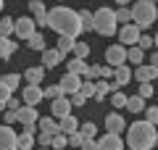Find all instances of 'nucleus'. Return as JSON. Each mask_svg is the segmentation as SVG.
I'll use <instances>...</instances> for the list:
<instances>
[{
    "label": "nucleus",
    "instance_id": "nucleus-37",
    "mask_svg": "<svg viewBox=\"0 0 158 150\" xmlns=\"http://www.w3.org/2000/svg\"><path fill=\"white\" fill-rule=\"evenodd\" d=\"M42 98H50V100H58V98H63V90L58 87V84H50L48 90H42Z\"/></svg>",
    "mask_w": 158,
    "mask_h": 150
},
{
    "label": "nucleus",
    "instance_id": "nucleus-12",
    "mask_svg": "<svg viewBox=\"0 0 158 150\" xmlns=\"http://www.w3.org/2000/svg\"><path fill=\"white\" fill-rule=\"evenodd\" d=\"M58 87L63 90V95H74V92H79V87H82V77L66 71V74L61 77V82H58Z\"/></svg>",
    "mask_w": 158,
    "mask_h": 150
},
{
    "label": "nucleus",
    "instance_id": "nucleus-11",
    "mask_svg": "<svg viewBox=\"0 0 158 150\" xmlns=\"http://www.w3.org/2000/svg\"><path fill=\"white\" fill-rule=\"evenodd\" d=\"M103 124H106V132H113V134H124L127 129V119L121 116V113H108L106 119H103Z\"/></svg>",
    "mask_w": 158,
    "mask_h": 150
},
{
    "label": "nucleus",
    "instance_id": "nucleus-40",
    "mask_svg": "<svg viewBox=\"0 0 158 150\" xmlns=\"http://www.w3.org/2000/svg\"><path fill=\"white\" fill-rule=\"evenodd\" d=\"M145 121H150V124H156L158 127V106H150V108H145Z\"/></svg>",
    "mask_w": 158,
    "mask_h": 150
},
{
    "label": "nucleus",
    "instance_id": "nucleus-36",
    "mask_svg": "<svg viewBox=\"0 0 158 150\" xmlns=\"http://www.w3.org/2000/svg\"><path fill=\"white\" fill-rule=\"evenodd\" d=\"M34 137H37V134H29L27 129H24V132L19 134V148H29V150H32L34 148Z\"/></svg>",
    "mask_w": 158,
    "mask_h": 150
},
{
    "label": "nucleus",
    "instance_id": "nucleus-20",
    "mask_svg": "<svg viewBox=\"0 0 158 150\" xmlns=\"http://www.w3.org/2000/svg\"><path fill=\"white\" fill-rule=\"evenodd\" d=\"M16 40H11V37H0V58H3V61H8V58L13 56V53H16Z\"/></svg>",
    "mask_w": 158,
    "mask_h": 150
},
{
    "label": "nucleus",
    "instance_id": "nucleus-48",
    "mask_svg": "<svg viewBox=\"0 0 158 150\" xmlns=\"http://www.w3.org/2000/svg\"><path fill=\"white\" fill-rule=\"evenodd\" d=\"M11 95H13V92H11V90L6 87V84H0V103H6V100L11 98Z\"/></svg>",
    "mask_w": 158,
    "mask_h": 150
},
{
    "label": "nucleus",
    "instance_id": "nucleus-46",
    "mask_svg": "<svg viewBox=\"0 0 158 150\" xmlns=\"http://www.w3.org/2000/svg\"><path fill=\"white\" fill-rule=\"evenodd\" d=\"M21 106H24V103H21V100H19V98H13V95H11V98L6 100V108H8V111H19V108H21Z\"/></svg>",
    "mask_w": 158,
    "mask_h": 150
},
{
    "label": "nucleus",
    "instance_id": "nucleus-44",
    "mask_svg": "<svg viewBox=\"0 0 158 150\" xmlns=\"http://www.w3.org/2000/svg\"><path fill=\"white\" fill-rule=\"evenodd\" d=\"M137 48L150 50V48H153V37H150V34H140V40H137Z\"/></svg>",
    "mask_w": 158,
    "mask_h": 150
},
{
    "label": "nucleus",
    "instance_id": "nucleus-47",
    "mask_svg": "<svg viewBox=\"0 0 158 150\" xmlns=\"http://www.w3.org/2000/svg\"><path fill=\"white\" fill-rule=\"evenodd\" d=\"M79 150H98V140H85Z\"/></svg>",
    "mask_w": 158,
    "mask_h": 150
},
{
    "label": "nucleus",
    "instance_id": "nucleus-32",
    "mask_svg": "<svg viewBox=\"0 0 158 150\" xmlns=\"http://www.w3.org/2000/svg\"><path fill=\"white\" fill-rule=\"evenodd\" d=\"M79 132L85 134L87 140H95V137H98V127H95V121H85V124H79Z\"/></svg>",
    "mask_w": 158,
    "mask_h": 150
},
{
    "label": "nucleus",
    "instance_id": "nucleus-25",
    "mask_svg": "<svg viewBox=\"0 0 158 150\" xmlns=\"http://www.w3.org/2000/svg\"><path fill=\"white\" fill-rule=\"evenodd\" d=\"M127 111L129 113H142L145 111V98H140V95H132V98H127Z\"/></svg>",
    "mask_w": 158,
    "mask_h": 150
},
{
    "label": "nucleus",
    "instance_id": "nucleus-16",
    "mask_svg": "<svg viewBox=\"0 0 158 150\" xmlns=\"http://www.w3.org/2000/svg\"><path fill=\"white\" fill-rule=\"evenodd\" d=\"M40 61H42V69H56V66H61L63 53H58L56 48H45L42 56H40Z\"/></svg>",
    "mask_w": 158,
    "mask_h": 150
},
{
    "label": "nucleus",
    "instance_id": "nucleus-56",
    "mask_svg": "<svg viewBox=\"0 0 158 150\" xmlns=\"http://www.w3.org/2000/svg\"><path fill=\"white\" fill-rule=\"evenodd\" d=\"M63 3H69V0H58V6H63Z\"/></svg>",
    "mask_w": 158,
    "mask_h": 150
},
{
    "label": "nucleus",
    "instance_id": "nucleus-28",
    "mask_svg": "<svg viewBox=\"0 0 158 150\" xmlns=\"http://www.w3.org/2000/svg\"><path fill=\"white\" fill-rule=\"evenodd\" d=\"M0 84H6V87L11 90V92H16V90L21 87V77H19V74H3Z\"/></svg>",
    "mask_w": 158,
    "mask_h": 150
},
{
    "label": "nucleus",
    "instance_id": "nucleus-41",
    "mask_svg": "<svg viewBox=\"0 0 158 150\" xmlns=\"http://www.w3.org/2000/svg\"><path fill=\"white\" fill-rule=\"evenodd\" d=\"M137 95H140V98H153V82H142L140 84V92H137Z\"/></svg>",
    "mask_w": 158,
    "mask_h": 150
},
{
    "label": "nucleus",
    "instance_id": "nucleus-51",
    "mask_svg": "<svg viewBox=\"0 0 158 150\" xmlns=\"http://www.w3.org/2000/svg\"><path fill=\"white\" fill-rule=\"evenodd\" d=\"M6 124H8V127L16 124V111H6Z\"/></svg>",
    "mask_w": 158,
    "mask_h": 150
},
{
    "label": "nucleus",
    "instance_id": "nucleus-10",
    "mask_svg": "<svg viewBox=\"0 0 158 150\" xmlns=\"http://www.w3.org/2000/svg\"><path fill=\"white\" fill-rule=\"evenodd\" d=\"M19 148V134L8 124H0V150H16Z\"/></svg>",
    "mask_w": 158,
    "mask_h": 150
},
{
    "label": "nucleus",
    "instance_id": "nucleus-54",
    "mask_svg": "<svg viewBox=\"0 0 158 150\" xmlns=\"http://www.w3.org/2000/svg\"><path fill=\"white\" fill-rule=\"evenodd\" d=\"M153 45H156V50H158V32H156V37H153Z\"/></svg>",
    "mask_w": 158,
    "mask_h": 150
},
{
    "label": "nucleus",
    "instance_id": "nucleus-39",
    "mask_svg": "<svg viewBox=\"0 0 158 150\" xmlns=\"http://www.w3.org/2000/svg\"><path fill=\"white\" fill-rule=\"evenodd\" d=\"M111 106H113V108H124V106H127V95L121 92V90L111 95Z\"/></svg>",
    "mask_w": 158,
    "mask_h": 150
},
{
    "label": "nucleus",
    "instance_id": "nucleus-17",
    "mask_svg": "<svg viewBox=\"0 0 158 150\" xmlns=\"http://www.w3.org/2000/svg\"><path fill=\"white\" fill-rule=\"evenodd\" d=\"M37 119H40V113H37L34 106H21L16 111V121L24 124V127H27V124H37Z\"/></svg>",
    "mask_w": 158,
    "mask_h": 150
},
{
    "label": "nucleus",
    "instance_id": "nucleus-33",
    "mask_svg": "<svg viewBox=\"0 0 158 150\" xmlns=\"http://www.w3.org/2000/svg\"><path fill=\"white\" fill-rule=\"evenodd\" d=\"M11 34H13V19L3 16L0 19V37H11Z\"/></svg>",
    "mask_w": 158,
    "mask_h": 150
},
{
    "label": "nucleus",
    "instance_id": "nucleus-19",
    "mask_svg": "<svg viewBox=\"0 0 158 150\" xmlns=\"http://www.w3.org/2000/svg\"><path fill=\"white\" fill-rule=\"evenodd\" d=\"M87 69H90L87 61H82V58H71L69 66H66V71L69 74H77V77H87Z\"/></svg>",
    "mask_w": 158,
    "mask_h": 150
},
{
    "label": "nucleus",
    "instance_id": "nucleus-1",
    "mask_svg": "<svg viewBox=\"0 0 158 150\" xmlns=\"http://www.w3.org/2000/svg\"><path fill=\"white\" fill-rule=\"evenodd\" d=\"M127 137H124V145L129 150H153L158 148V129L156 124L150 121H135V124H127Z\"/></svg>",
    "mask_w": 158,
    "mask_h": 150
},
{
    "label": "nucleus",
    "instance_id": "nucleus-13",
    "mask_svg": "<svg viewBox=\"0 0 158 150\" xmlns=\"http://www.w3.org/2000/svg\"><path fill=\"white\" fill-rule=\"evenodd\" d=\"M158 77V69L150 66V63H140V66H135V71H132V79H137V82H153V79Z\"/></svg>",
    "mask_w": 158,
    "mask_h": 150
},
{
    "label": "nucleus",
    "instance_id": "nucleus-15",
    "mask_svg": "<svg viewBox=\"0 0 158 150\" xmlns=\"http://www.w3.org/2000/svg\"><path fill=\"white\" fill-rule=\"evenodd\" d=\"M71 100H69V95H63V98H58V100H53L50 103V113H53V119H63V116H69L71 113Z\"/></svg>",
    "mask_w": 158,
    "mask_h": 150
},
{
    "label": "nucleus",
    "instance_id": "nucleus-50",
    "mask_svg": "<svg viewBox=\"0 0 158 150\" xmlns=\"http://www.w3.org/2000/svg\"><path fill=\"white\" fill-rule=\"evenodd\" d=\"M92 77H100V66H90L87 69V79H92Z\"/></svg>",
    "mask_w": 158,
    "mask_h": 150
},
{
    "label": "nucleus",
    "instance_id": "nucleus-34",
    "mask_svg": "<svg viewBox=\"0 0 158 150\" xmlns=\"http://www.w3.org/2000/svg\"><path fill=\"white\" fill-rule=\"evenodd\" d=\"M66 140H69V148H82V142H85V134H82V132H79V129H77V132H71V134H66Z\"/></svg>",
    "mask_w": 158,
    "mask_h": 150
},
{
    "label": "nucleus",
    "instance_id": "nucleus-43",
    "mask_svg": "<svg viewBox=\"0 0 158 150\" xmlns=\"http://www.w3.org/2000/svg\"><path fill=\"white\" fill-rule=\"evenodd\" d=\"M79 92L85 95V98H92V92H95V82H90V79H87V82H82Z\"/></svg>",
    "mask_w": 158,
    "mask_h": 150
},
{
    "label": "nucleus",
    "instance_id": "nucleus-9",
    "mask_svg": "<svg viewBox=\"0 0 158 150\" xmlns=\"http://www.w3.org/2000/svg\"><path fill=\"white\" fill-rule=\"evenodd\" d=\"M42 87H40V84H27V87L21 90V103L24 106H34L37 108L40 103H42Z\"/></svg>",
    "mask_w": 158,
    "mask_h": 150
},
{
    "label": "nucleus",
    "instance_id": "nucleus-7",
    "mask_svg": "<svg viewBox=\"0 0 158 150\" xmlns=\"http://www.w3.org/2000/svg\"><path fill=\"white\" fill-rule=\"evenodd\" d=\"M103 58H106V63H108L111 69L124 66V63H127V48L116 42V45H111V48H108L106 53H103Z\"/></svg>",
    "mask_w": 158,
    "mask_h": 150
},
{
    "label": "nucleus",
    "instance_id": "nucleus-22",
    "mask_svg": "<svg viewBox=\"0 0 158 150\" xmlns=\"http://www.w3.org/2000/svg\"><path fill=\"white\" fill-rule=\"evenodd\" d=\"M113 77H116L113 82H118V87H124V84L132 82V69L127 66V63H124V66H116V69H113Z\"/></svg>",
    "mask_w": 158,
    "mask_h": 150
},
{
    "label": "nucleus",
    "instance_id": "nucleus-45",
    "mask_svg": "<svg viewBox=\"0 0 158 150\" xmlns=\"http://www.w3.org/2000/svg\"><path fill=\"white\" fill-rule=\"evenodd\" d=\"M34 142H37L40 148H50V134H45V132H37V137H34Z\"/></svg>",
    "mask_w": 158,
    "mask_h": 150
},
{
    "label": "nucleus",
    "instance_id": "nucleus-6",
    "mask_svg": "<svg viewBox=\"0 0 158 150\" xmlns=\"http://www.w3.org/2000/svg\"><path fill=\"white\" fill-rule=\"evenodd\" d=\"M37 32V24H34L32 16H21V19H13V34H16L19 40H24L27 42L32 34Z\"/></svg>",
    "mask_w": 158,
    "mask_h": 150
},
{
    "label": "nucleus",
    "instance_id": "nucleus-2",
    "mask_svg": "<svg viewBox=\"0 0 158 150\" xmlns=\"http://www.w3.org/2000/svg\"><path fill=\"white\" fill-rule=\"evenodd\" d=\"M48 27L58 34H69L77 40L82 34V21H79V11H71L69 6H56L48 11Z\"/></svg>",
    "mask_w": 158,
    "mask_h": 150
},
{
    "label": "nucleus",
    "instance_id": "nucleus-3",
    "mask_svg": "<svg viewBox=\"0 0 158 150\" xmlns=\"http://www.w3.org/2000/svg\"><path fill=\"white\" fill-rule=\"evenodd\" d=\"M158 19V6L156 0H135V6H132V24L140 29H148L153 27Z\"/></svg>",
    "mask_w": 158,
    "mask_h": 150
},
{
    "label": "nucleus",
    "instance_id": "nucleus-35",
    "mask_svg": "<svg viewBox=\"0 0 158 150\" xmlns=\"http://www.w3.org/2000/svg\"><path fill=\"white\" fill-rule=\"evenodd\" d=\"M50 148H53V150H63V148H69L66 134H61V132H58V134H53V137H50Z\"/></svg>",
    "mask_w": 158,
    "mask_h": 150
},
{
    "label": "nucleus",
    "instance_id": "nucleus-49",
    "mask_svg": "<svg viewBox=\"0 0 158 150\" xmlns=\"http://www.w3.org/2000/svg\"><path fill=\"white\" fill-rule=\"evenodd\" d=\"M100 77H103V79H111V77H113V69H111V66H100Z\"/></svg>",
    "mask_w": 158,
    "mask_h": 150
},
{
    "label": "nucleus",
    "instance_id": "nucleus-8",
    "mask_svg": "<svg viewBox=\"0 0 158 150\" xmlns=\"http://www.w3.org/2000/svg\"><path fill=\"white\" fill-rule=\"evenodd\" d=\"M95 140H98V150H127L124 137H121V134L106 132L103 137H95Z\"/></svg>",
    "mask_w": 158,
    "mask_h": 150
},
{
    "label": "nucleus",
    "instance_id": "nucleus-52",
    "mask_svg": "<svg viewBox=\"0 0 158 150\" xmlns=\"http://www.w3.org/2000/svg\"><path fill=\"white\" fill-rule=\"evenodd\" d=\"M148 58H150V66H156V69H158V50H153Z\"/></svg>",
    "mask_w": 158,
    "mask_h": 150
},
{
    "label": "nucleus",
    "instance_id": "nucleus-57",
    "mask_svg": "<svg viewBox=\"0 0 158 150\" xmlns=\"http://www.w3.org/2000/svg\"><path fill=\"white\" fill-rule=\"evenodd\" d=\"M37 150H53V148H37Z\"/></svg>",
    "mask_w": 158,
    "mask_h": 150
},
{
    "label": "nucleus",
    "instance_id": "nucleus-21",
    "mask_svg": "<svg viewBox=\"0 0 158 150\" xmlns=\"http://www.w3.org/2000/svg\"><path fill=\"white\" fill-rule=\"evenodd\" d=\"M79 129V121L69 113V116H63V119H58V132L61 134H71V132H77Z\"/></svg>",
    "mask_w": 158,
    "mask_h": 150
},
{
    "label": "nucleus",
    "instance_id": "nucleus-30",
    "mask_svg": "<svg viewBox=\"0 0 158 150\" xmlns=\"http://www.w3.org/2000/svg\"><path fill=\"white\" fill-rule=\"evenodd\" d=\"M71 56H74V58H82V61H85V58L90 56V45H87V42H79V40H77V42H74Z\"/></svg>",
    "mask_w": 158,
    "mask_h": 150
},
{
    "label": "nucleus",
    "instance_id": "nucleus-18",
    "mask_svg": "<svg viewBox=\"0 0 158 150\" xmlns=\"http://www.w3.org/2000/svg\"><path fill=\"white\" fill-rule=\"evenodd\" d=\"M37 129L53 137V134H58V119H53V116H50V119H48V116H40V119H37Z\"/></svg>",
    "mask_w": 158,
    "mask_h": 150
},
{
    "label": "nucleus",
    "instance_id": "nucleus-58",
    "mask_svg": "<svg viewBox=\"0 0 158 150\" xmlns=\"http://www.w3.org/2000/svg\"><path fill=\"white\" fill-rule=\"evenodd\" d=\"M16 150H29V148H16Z\"/></svg>",
    "mask_w": 158,
    "mask_h": 150
},
{
    "label": "nucleus",
    "instance_id": "nucleus-60",
    "mask_svg": "<svg viewBox=\"0 0 158 150\" xmlns=\"http://www.w3.org/2000/svg\"><path fill=\"white\" fill-rule=\"evenodd\" d=\"M156 21H158V19H156Z\"/></svg>",
    "mask_w": 158,
    "mask_h": 150
},
{
    "label": "nucleus",
    "instance_id": "nucleus-14",
    "mask_svg": "<svg viewBox=\"0 0 158 150\" xmlns=\"http://www.w3.org/2000/svg\"><path fill=\"white\" fill-rule=\"evenodd\" d=\"M29 13H32V19H34L37 27H48V8H45L42 0H32V3H29Z\"/></svg>",
    "mask_w": 158,
    "mask_h": 150
},
{
    "label": "nucleus",
    "instance_id": "nucleus-55",
    "mask_svg": "<svg viewBox=\"0 0 158 150\" xmlns=\"http://www.w3.org/2000/svg\"><path fill=\"white\" fill-rule=\"evenodd\" d=\"M3 3H6V0H0V13H3Z\"/></svg>",
    "mask_w": 158,
    "mask_h": 150
},
{
    "label": "nucleus",
    "instance_id": "nucleus-31",
    "mask_svg": "<svg viewBox=\"0 0 158 150\" xmlns=\"http://www.w3.org/2000/svg\"><path fill=\"white\" fill-rule=\"evenodd\" d=\"M27 45H29V50H40V53H42V50H45V37H42V34H37V32H34L32 37L27 40Z\"/></svg>",
    "mask_w": 158,
    "mask_h": 150
},
{
    "label": "nucleus",
    "instance_id": "nucleus-24",
    "mask_svg": "<svg viewBox=\"0 0 158 150\" xmlns=\"http://www.w3.org/2000/svg\"><path fill=\"white\" fill-rule=\"evenodd\" d=\"M108 95H111V90H108V79H100V82H95V92H92V100H95V103H103Z\"/></svg>",
    "mask_w": 158,
    "mask_h": 150
},
{
    "label": "nucleus",
    "instance_id": "nucleus-27",
    "mask_svg": "<svg viewBox=\"0 0 158 150\" xmlns=\"http://www.w3.org/2000/svg\"><path fill=\"white\" fill-rule=\"evenodd\" d=\"M27 84H42V79H45V69L42 66H34V69H27Z\"/></svg>",
    "mask_w": 158,
    "mask_h": 150
},
{
    "label": "nucleus",
    "instance_id": "nucleus-23",
    "mask_svg": "<svg viewBox=\"0 0 158 150\" xmlns=\"http://www.w3.org/2000/svg\"><path fill=\"white\" fill-rule=\"evenodd\" d=\"M142 61H145V50H142V48H137V45L127 48V63H132V66H140Z\"/></svg>",
    "mask_w": 158,
    "mask_h": 150
},
{
    "label": "nucleus",
    "instance_id": "nucleus-5",
    "mask_svg": "<svg viewBox=\"0 0 158 150\" xmlns=\"http://www.w3.org/2000/svg\"><path fill=\"white\" fill-rule=\"evenodd\" d=\"M140 34H142V29H140V27H135V24H121V27L116 29L118 45H124V48H132V45H137Z\"/></svg>",
    "mask_w": 158,
    "mask_h": 150
},
{
    "label": "nucleus",
    "instance_id": "nucleus-38",
    "mask_svg": "<svg viewBox=\"0 0 158 150\" xmlns=\"http://www.w3.org/2000/svg\"><path fill=\"white\" fill-rule=\"evenodd\" d=\"M79 21H82V32L92 29V13L90 11H79Z\"/></svg>",
    "mask_w": 158,
    "mask_h": 150
},
{
    "label": "nucleus",
    "instance_id": "nucleus-4",
    "mask_svg": "<svg viewBox=\"0 0 158 150\" xmlns=\"http://www.w3.org/2000/svg\"><path fill=\"white\" fill-rule=\"evenodd\" d=\"M116 29L118 24H116L113 8H98L92 13V32H98L100 37H111V34H116Z\"/></svg>",
    "mask_w": 158,
    "mask_h": 150
},
{
    "label": "nucleus",
    "instance_id": "nucleus-53",
    "mask_svg": "<svg viewBox=\"0 0 158 150\" xmlns=\"http://www.w3.org/2000/svg\"><path fill=\"white\" fill-rule=\"evenodd\" d=\"M116 3H118V6H129L132 0H116Z\"/></svg>",
    "mask_w": 158,
    "mask_h": 150
},
{
    "label": "nucleus",
    "instance_id": "nucleus-29",
    "mask_svg": "<svg viewBox=\"0 0 158 150\" xmlns=\"http://www.w3.org/2000/svg\"><path fill=\"white\" fill-rule=\"evenodd\" d=\"M113 13H116V24H132V8H127V6H118Z\"/></svg>",
    "mask_w": 158,
    "mask_h": 150
},
{
    "label": "nucleus",
    "instance_id": "nucleus-42",
    "mask_svg": "<svg viewBox=\"0 0 158 150\" xmlns=\"http://www.w3.org/2000/svg\"><path fill=\"white\" fill-rule=\"evenodd\" d=\"M69 100H71V106H74V108H82V106L87 103V98H85L82 92H74V95H69Z\"/></svg>",
    "mask_w": 158,
    "mask_h": 150
},
{
    "label": "nucleus",
    "instance_id": "nucleus-59",
    "mask_svg": "<svg viewBox=\"0 0 158 150\" xmlns=\"http://www.w3.org/2000/svg\"><path fill=\"white\" fill-rule=\"evenodd\" d=\"M63 150H71V148H63Z\"/></svg>",
    "mask_w": 158,
    "mask_h": 150
},
{
    "label": "nucleus",
    "instance_id": "nucleus-26",
    "mask_svg": "<svg viewBox=\"0 0 158 150\" xmlns=\"http://www.w3.org/2000/svg\"><path fill=\"white\" fill-rule=\"evenodd\" d=\"M74 42H77V40H74V37H69V34H58L56 50H58V53H63V56H66V53H71V50H74Z\"/></svg>",
    "mask_w": 158,
    "mask_h": 150
}]
</instances>
